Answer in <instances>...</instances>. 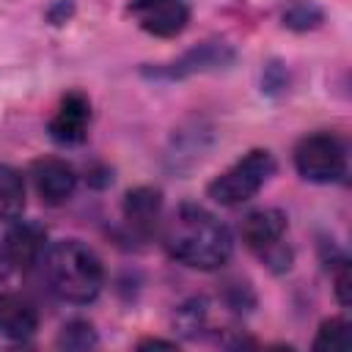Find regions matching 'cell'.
<instances>
[{"mask_svg":"<svg viewBox=\"0 0 352 352\" xmlns=\"http://www.w3.org/2000/svg\"><path fill=\"white\" fill-rule=\"evenodd\" d=\"M162 248L168 256L190 270L214 272L228 264L234 253L231 231L209 209L198 204H182L162 223Z\"/></svg>","mask_w":352,"mask_h":352,"instance_id":"6da1fadb","label":"cell"},{"mask_svg":"<svg viewBox=\"0 0 352 352\" xmlns=\"http://www.w3.org/2000/svg\"><path fill=\"white\" fill-rule=\"evenodd\" d=\"M41 270L50 292L72 305H88L104 286L102 258L80 239H58L44 250Z\"/></svg>","mask_w":352,"mask_h":352,"instance_id":"7a4b0ae2","label":"cell"},{"mask_svg":"<svg viewBox=\"0 0 352 352\" xmlns=\"http://www.w3.org/2000/svg\"><path fill=\"white\" fill-rule=\"evenodd\" d=\"M275 173V157L267 148H250L206 187V195L220 206H242Z\"/></svg>","mask_w":352,"mask_h":352,"instance_id":"3957f363","label":"cell"},{"mask_svg":"<svg viewBox=\"0 0 352 352\" xmlns=\"http://www.w3.org/2000/svg\"><path fill=\"white\" fill-rule=\"evenodd\" d=\"M286 214L280 209H256L248 212L239 223V236L250 253H256L270 272H286L294 261L292 248L286 245Z\"/></svg>","mask_w":352,"mask_h":352,"instance_id":"277c9868","label":"cell"},{"mask_svg":"<svg viewBox=\"0 0 352 352\" xmlns=\"http://www.w3.org/2000/svg\"><path fill=\"white\" fill-rule=\"evenodd\" d=\"M294 168L311 184H336L346 176V143L336 132H311L294 146Z\"/></svg>","mask_w":352,"mask_h":352,"instance_id":"5b68a950","label":"cell"},{"mask_svg":"<svg viewBox=\"0 0 352 352\" xmlns=\"http://www.w3.org/2000/svg\"><path fill=\"white\" fill-rule=\"evenodd\" d=\"M236 60V52L231 44L220 41V38H209L201 41L195 47H190L187 52H182L179 58L168 60V63H157V66H146L143 77L148 80H184L192 74H206V72H217V69H228Z\"/></svg>","mask_w":352,"mask_h":352,"instance_id":"8992f818","label":"cell"},{"mask_svg":"<svg viewBox=\"0 0 352 352\" xmlns=\"http://www.w3.org/2000/svg\"><path fill=\"white\" fill-rule=\"evenodd\" d=\"M129 14L148 36L173 38L187 28L192 8L190 0H132Z\"/></svg>","mask_w":352,"mask_h":352,"instance_id":"52a82bcc","label":"cell"},{"mask_svg":"<svg viewBox=\"0 0 352 352\" xmlns=\"http://www.w3.org/2000/svg\"><path fill=\"white\" fill-rule=\"evenodd\" d=\"M47 250V231L38 223H22L14 220V226L8 228L3 248H0V258L19 275L33 270L36 264H41Z\"/></svg>","mask_w":352,"mask_h":352,"instance_id":"ba28073f","label":"cell"},{"mask_svg":"<svg viewBox=\"0 0 352 352\" xmlns=\"http://www.w3.org/2000/svg\"><path fill=\"white\" fill-rule=\"evenodd\" d=\"M88 126H91V102L85 94L80 91H69L66 96H60L47 132L52 140L63 143V146H77L88 138Z\"/></svg>","mask_w":352,"mask_h":352,"instance_id":"9c48e42d","label":"cell"},{"mask_svg":"<svg viewBox=\"0 0 352 352\" xmlns=\"http://www.w3.org/2000/svg\"><path fill=\"white\" fill-rule=\"evenodd\" d=\"M33 187L47 206L66 204L77 190V170L60 157H41L30 168Z\"/></svg>","mask_w":352,"mask_h":352,"instance_id":"30bf717a","label":"cell"},{"mask_svg":"<svg viewBox=\"0 0 352 352\" xmlns=\"http://www.w3.org/2000/svg\"><path fill=\"white\" fill-rule=\"evenodd\" d=\"M36 330H38L36 305L25 294L3 286L0 289V336L8 341H28L33 338Z\"/></svg>","mask_w":352,"mask_h":352,"instance_id":"8fae6325","label":"cell"},{"mask_svg":"<svg viewBox=\"0 0 352 352\" xmlns=\"http://www.w3.org/2000/svg\"><path fill=\"white\" fill-rule=\"evenodd\" d=\"M124 220L135 236H151L162 223V192L157 187H135L124 195Z\"/></svg>","mask_w":352,"mask_h":352,"instance_id":"7c38bea8","label":"cell"},{"mask_svg":"<svg viewBox=\"0 0 352 352\" xmlns=\"http://www.w3.org/2000/svg\"><path fill=\"white\" fill-rule=\"evenodd\" d=\"M25 212V179L16 168L0 165V220L14 223Z\"/></svg>","mask_w":352,"mask_h":352,"instance_id":"4fadbf2b","label":"cell"},{"mask_svg":"<svg viewBox=\"0 0 352 352\" xmlns=\"http://www.w3.org/2000/svg\"><path fill=\"white\" fill-rule=\"evenodd\" d=\"M280 22L289 30L305 33V30H316L324 22V11L311 0H292L280 8Z\"/></svg>","mask_w":352,"mask_h":352,"instance_id":"5bb4252c","label":"cell"},{"mask_svg":"<svg viewBox=\"0 0 352 352\" xmlns=\"http://www.w3.org/2000/svg\"><path fill=\"white\" fill-rule=\"evenodd\" d=\"M99 344V336L94 330L91 322L85 319H72L60 327L58 338H55V346L60 349H74V352H82V349H94Z\"/></svg>","mask_w":352,"mask_h":352,"instance_id":"9a60e30c","label":"cell"},{"mask_svg":"<svg viewBox=\"0 0 352 352\" xmlns=\"http://www.w3.org/2000/svg\"><path fill=\"white\" fill-rule=\"evenodd\" d=\"M352 346V333H349V322L346 319H324L316 330L314 338V349H349Z\"/></svg>","mask_w":352,"mask_h":352,"instance_id":"2e32d148","label":"cell"},{"mask_svg":"<svg viewBox=\"0 0 352 352\" xmlns=\"http://www.w3.org/2000/svg\"><path fill=\"white\" fill-rule=\"evenodd\" d=\"M173 324H176V330L182 336L195 338L206 324V300L195 297V300H187L184 305H179V311L173 316Z\"/></svg>","mask_w":352,"mask_h":352,"instance_id":"e0dca14e","label":"cell"},{"mask_svg":"<svg viewBox=\"0 0 352 352\" xmlns=\"http://www.w3.org/2000/svg\"><path fill=\"white\" fill-rule=\"evenodd\" d=\"M261 88L267 94H278L286 88V66L278 63V60H270L264 66V74H261Z\"/></svg>","mask_w":352,"mask_h":352,"instance_id":"ac0fdd59","label":"cell"},{"mask_svg":"<svg viewBox=\"0 0 352 352\" xmlns=\"http://www.w3.org/2000/svg\"><path fill=\"white\" fill-rule=\"evenodd\" d=\"M72 11H74V6H72V0H58L50 11H47V16H50V22H55V25H63L69 16H72Z\"/></svg>","mask_w":352,"mask_h":352,"instance_id":"d6986e66","label":"cell"},{"mask_svg":"<svg viewBox=\"0 0 352 352\" xmlns=\"http://www.w3.org/2000/svg\"><path fill=\"white\" fill-rule=\"evenodd\" d=\"M173 349L176 346V341H162V338H143V341H138V349Z\"/></svg>","mask_w":352,"mask_h":352,"instance_id":"ffe728a7","label":"cell"}]
</instances>
